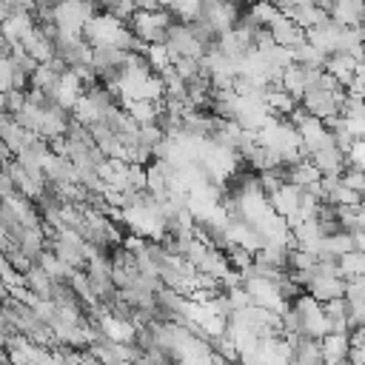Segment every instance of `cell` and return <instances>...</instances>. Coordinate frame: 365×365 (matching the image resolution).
I'll use <instances>...</instances> for the list:
<instances>
[{
	"label": "cell",
	"instance_id": "obj_14",
	"mask_svg": "<svg viewBox=\"0 0 365 365\" xmlns=\"http://www.w3.org/2000/svg\"><path fill=\"white\" fill-rule=\"evenodd\" d=\"M348 365H365V348H362V345H351V351H348Z\"/></svg>",
	"mask_w": 365,
	"mask_h": 365
},
{
	"label": "cell",
	"instance_id": "obj_16",
	"mask_svg": "<svg viewBox=\"0 0 365 365\" xmlns=\"http://www.w3.org/2000/svg\"><path fill=\"white\" fill-rule=\"evenodd\" d=\"M354 246H356V251H359V254H365V234H362V231H356V234H354Z\"/></svg>",
	"mask_w": 365,
	"mask_h": 365
},
{
	"label": "cell",
	"instance_id": "obj_3",
	"mask_svg": "<svg viewBox=\"0 0 365 365\" xmlns=\"http://www.w3.org/2000/svg\"><path fill=\"white\" fill-rule=\"evenodd\" d=\"M311 163L317 165V171H320L322 177H342V174L348 171V160H345V154H342L337 146L317 151V154L311 157Z\"/></svg>",
	"mask_w": 365,
	"mask_h": 365
},
{
	"label": "cell",
	"instance_id": "obj_15",
	"mask_svg": "<svg viewBox=\"0 0 365 365\" xmlns=\"http://www.w3.org/2000/svg\"><path fill=\"white\" fill-rule=\"evenodd\" d=\"M351 345H362V348H365V328L351 331Z\"/></svg>",
	"mask_w": 365,
	"mask_h": 365
},
{
	"label": "cell",
	"instance_id": "obj_4",
	"mask_svg": "<svg viewBox=\"0 0 365 365\" xmlns=\"http://www.w3.org/2000/svg\"><path fill=\"white\" fill-rule=\"evenodd\" d=\"M320 348L325 365H345L351 351V334H328L325 339H320Z\"/></svg>",
	"mask_w": 365,
	"mask_h": 365
},
{
	"label": "cell",
	"instance_id": "obj_7",
	"mask_svg": "<svg viewBox=\"0 0 365 365\" xmlns=\"http://www.w3.org/2000/svg\"><path fill=\"white\" fill-rule=\"evenodd\" d=\"M280 89L283 92H288L297 103H303V97H305V92H308V83H305V72H303V66H288L285 72H283V80H280Z\"/></svg>",
	"mask_w": 365,
	"mask_h": 365
},
{
	"label": "cell",
	"instance_id": "obj_13",
	"mask_svg": "<svg viewBox=\"0 0 365 365\" xmlns=\"http://www.w3.org/2000/svg\"><path fill=\"white\" fill-rule=\"evenodd\" d=\"M345 94H348L351 100H365V80H359V77H354V80L348 83V89H345Z\"/></svg>",
	"mask_w": 365,
	"mask_h": 365
},
{
	"label": "cell",
	"instance_id": "obj_11",
	"mask_svg": "<svg viewBox=\"0 0 365 365\" xmlns=\"http://www.w3.org/2000/svg\"><path fill=\"white\" fill-rule=\"evenodd\" d=\"M339 182L345 189H351V192H356L359 197H365V171H356V168H348L342 177H339Z\"/></svg>",
	"mask_w": 365,
	"mask_h": 365
},
{
	"label": "cell",
	"instance_id": "obj_9",
	"mask_svg": "<svg viewBox=\"0 0 365 365\" xmlns=\"http://www.w3.org/2000/svg\"><path fill=\"white\" fill-rule=\"evenodd\" d=\"M337 271L339 277L348 283V280H356V277H365V254L359 251H351V254H342L337 260Z\"/></svg>",
	"mask_w": 365,
	"mask_h": 365
},
{
	"label": "cell",
	"instance_id": "obj_2",
	"mask_svg": "<svg viewBox=\"0 0 365 365\" xmlns=\"http://www.w3.org/2000/svg\"><path fill=\"white\" fill-rule=\"evenodd\" d=\"M268 35H271V40H274L277 46H283V49H294V46L305 43V32H303L291 18H285V15H280V18L268 26Z\"/></svg>",
	"mask_w": 365,
	"mask_h": 365
},
{
	"label": "cell",
	"instance_id": "obj_17",
	"mask_svg": "<svg viewBox=\"0 0 365 365\" xmlns=\"http://www.w3.org/2000/svg\"><path fill=\"white\" fill-rule=\"evenodd\" d=\"M359 212H362V214H365V200H362V206H359Z\"/></svg>",
	"mask_w": 365,
	"mask_h": 365
},
{
	"label": "cell",
	"instance_id": "obj_12",
	"mask_svg": "<svg viewBox=\"0 0 365 365\" xmlns=\"http://www.w3.org/2000/svg\"><path fill=\"white\" fill-rule=\"evenodd\" d=\"M348 160V168H356V171H365V140H354L351 151L345 154Z\"/></svg>",
	"mask_w": 365,
	"mask_h": 365
},
{
	"label": "cell",
	"instance_id": "obj_18",
	"mask_svg": "<svg viewBox=\"0 0 365 365\" xmlns=\"http://www.w3.org/2000/svg\"><path fill=\"white\" fill-rule=\"evenodd\" d=\"M291 365H297V362H291Z\"/></svg>",
	"mask_w": 365,
	"mask_h": 365
},
{
	"label": "cell",
	"instance_id": "obj_8",
	"mask_svg": "<svg viewBox=\"0 0 365 365\" xmlns=\"http://www.w3.org/2000/svg\"><path fill=\"white\" fill-rule=\"evenodd\" d=\"M320 180H322V174L317 171V165L311 160H303L294 168H288V182L297 186V189H303V192L311 186V182H320Z\"/></svg>",
	"mask_w": 365,
	"mask_h": 365
},
{
	"label": "cell",
	"instance_id": "obj_6",
	"mask_svg": "<svg viewBox=\"0 0 365 365\" xmlns=\"http://www.w3.org/2000/svg\"><path fill=\"white\" fill-rule=\"evenodd\" d=\"M325 72L342 86V92L348 89V83L354 80V75H356V60L351 58V55H331L328 60H325Z\"/></svg>",
	"mask_w": 365,
	"mask_h": 365
},
{
	"label": "cell",
	"instance_id": "obj_5",
	"mask_svg": "<svg viewBox=\"0 0 365 365\" xmlns=\"http://www.w3.org/2000/svg\"><path fill=\"white\" fill-rule=\"evenodd\" d=\"M308 294H311L320 305H325V303H331V300H342V297H345V280H342V277H314Z\"/></svg>",
	"mask_w": 365,
	"mask_h": 365
},
{
	"label": "cell",
	"instance_id": "obj_10",
	"mask_svg": "<svg viewBox=\"0 0 365 365\" xmlns=\"http://www.w3.org/2000/svg\"><path fill=\"white\" fill-rule=\"evenodd\" d=\"M362 200L365 197H359L356 192H351V189H345L342 182H337V189L328 195V206H334V209H359L362 206Z\"/></svg>",
	"mask_w": 365,
	"mask_h": 365
},
{
	"label": "cell",
	"instance_id": "obj_1",
	"mask_svg": "<svg viewBox=\"0 0 365 365\" xmlns=\"http://www.w3.org/2000/svg\"><path fill=\"white\" fill-rule=\"evenodd\" d=\"M331 21L342 29H359L365 21V4H356V0H342V4H320Z\"/></svg>",
	"mask_w": 365,
	"mask_h": 365
}]
</instances>
